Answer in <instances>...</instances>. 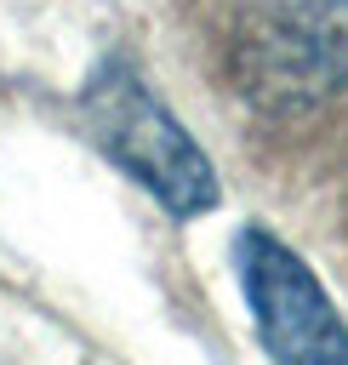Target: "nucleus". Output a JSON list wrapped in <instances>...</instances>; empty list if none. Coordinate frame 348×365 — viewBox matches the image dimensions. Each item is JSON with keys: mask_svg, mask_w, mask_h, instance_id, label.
<instances>
[{"mask_svg": "<svg viewBox=\"0 0 348 365\" xmlns=\"http://www.w3.org/2000/svg\"><path fill=\"white\" fill-rule=\"evenodd\" d=\"M80 114L91 143L131 171L171 217H200L217 205V171L200 154V143L183 131V120L143 86V74L126 57H103L80 91Z\"/></svg>", "mask_w": 348, "mask_h": 365, "instance_id": "nucleus-1", "label": "nucleus"}, {"mask_svg": "<svg viewBox=\"0 0 348 365\" xmlns=\"http://www.w3.org/2000/svg\"><path fill=\"white\" fill-rule=\"evenodd\" d=\"M234 262H240V291L257 314V336L274 359H302V365L348 359V325L337 319L314 268L285 240H274L262 222H245L234 234Z\"/></svg>", "mask_w": 348, "mask_h": 365, "instance_id": "nucleus-2", "label": "nucleus"}]
</instances>
